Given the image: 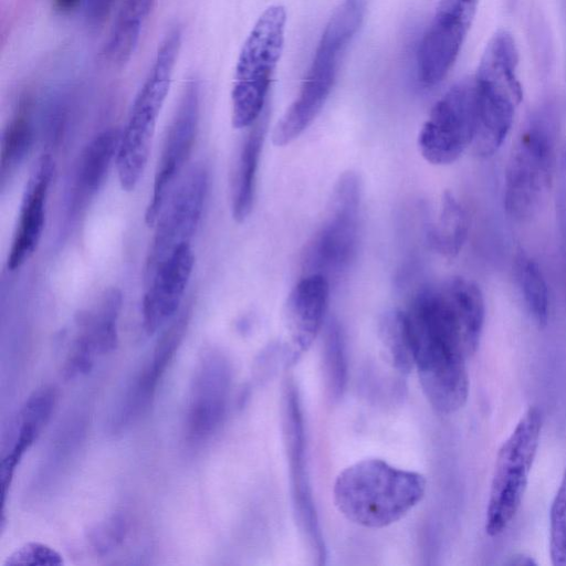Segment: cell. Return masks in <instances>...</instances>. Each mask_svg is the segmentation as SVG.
Returning <instances> with one entry per match:
<instances>
[{
    "label": "cell",
    "mask_w": 566,
    "mask_h": 566,
    "mask_svg": "<svg viewBox=\"0 0 566 566\" xmlns=\"http://www.w3.org/2000/svg\"><path fill=\"white\" fill-rule=\"evenodd\" d=\"M506 565H516V566H532L536 565V562L532 556L526 555L524 553L514 554L505 562Z\"/></svg>",
    "instance_id": "obj_34"
},
{
    "label": "cell",
    "mask_w": 566,
    "mask_h": 566,
    "mask_svg": "<svg viewBox=\"0 0 566 566\" xmlns=\"http://www.w3.org/2000/svg\"><path fill=\"white\" fill-rule=\"evenodd\" d=\"M361 201V184L354 171L342 174L334 185L321 227L303 256L305 274L328 280L347 270L355 258Z\"/></svg>",
    "instance_id": "obj_9"
},
{
    "label": "cell",
    "mask_w": 566,
    "mask_h": 566,
    "mask_svg": "<svg viewBox=\"0 0 566 566\" xmlns=\"http://www.w3.org/2000/svg\"><path fill=\"white\" fill-rule=\"evenodd\" d=\"M379 338L385 354L398 371L408 374L415 368L413 344L405 311L390 310L381 316Z\"/></svg>",
    "instance_id": "obj_26"
},
{
    "label": "cell",
    "mask_w": 566,
    "mask_h": 566,
    "mask_svg": "<svg viewBox=\"0 0 566 566\" xmlns=\"http://www.w3.org/2000/svg\"><path fill=\"white\" fill-rule=\"evenodd\" d=\"M286 23L284 7L266 8L240 51L231 92L235 128L252 126L263 114L272 75L280 60Z\"/></svg>",
    "instance_id": "obj_6"
},
{
    "label": "cell",
    "mask_w": 566,
    "mask_h": 566,
    "mask_svg": "<svg viewBox=\"0 0 566 566\" xmlns=\"http://www.w3.org/2000/svg\"><path fill=\"white\" fill-rule=\"evenodd\" d=\"M324 357L332 395H342L347 376L345 344L342 328L334 318L329 319L324 336Z\"/></svg>",
    "instance_id": "obj_29"
},
{
    "label": "cell",
    "mask_w": 566,
    "mask_h": 566,
    "mask_svg": "<svg viewBox=\"0 0 566 566\" xmlns=\"http://www.w3.org/2000/svg\"><path fill=\"white\" fill-rule=\"evenodd\" d=\"M209 184L202 164L192 166L167 200L156 223L145 265L146 281L155 269L180 244L190 243L201 219Z\"/></svg>",
    "instance_id": "obj_11"
},
{
    "label": "cell",
    "mask_w": 566,
    "mask_h": 566,
    "mask_svg": "<svg viewBox=\"0 0 566 566\" xmlns=\"http://www.w3.org/2000/svg\"><path fill=\"white\" fill-rule=\"evenodd\" d=\"M180 45V40L174 35L164 39L122 130L115 164L119 184L126 191L135 189L147 165Z\"/></svg>",
    "instance_id": "obj_7"
},
{
    "label": "cell",
    "mask_w": 566,
    "mask_h": 566,
    "mask_svg": "<svg viewBox=\"0 0 566 566\" xmlns=\"http://www.w3.org/2000/svg\"><path fill=\"white\" fill-rule=\"evenodd\" d=\"M368 0H342L329 18L296 98L276 123L272 140L291 144L316 118L335 84L340 61L360 29Z\"/></svg>",
    "instance_id": "obj_2"
},
{
    "label": "cell",
    "mask_w": 566,
    "mask_h": 566,
    "mask_svg": "<svg viewBox=\"0 0 566 566\" xmlns=\"http://www.w3.org/2000/svg\"><path fill=\"white\" fill-rule=\"evenodd\" d=\"M129 524L122 513H114L95 523L87 531V541L98 555H107L122 545L127 536Z\"/></svg>",
    "instance_id": "obj_31"
},
{
    "label": "cell",
    "mask_w": 566,
    "mask_h": 566,
    "mask_svg": "<svg viewBox=\"0 0 566 566\" xmlns=\"http://www.w3.org/2000/svg\"><path fill=\"white\" fill-rule=\"evenodd\" d=\"M554 161L553 116L541 111L530 118L507 160L503 203L510 218L524 222L538 213L552 186Z\"/></svg>",
    "instance_id": "obj_5"
},
{
    "label": "cell",
    "mask_w": 566,
    "mask_h": 566,
    "mask_svg": "<svg viewBox=\"0 0 566 566\" xmlns=\"http://www.w3.org/2000/svg\"><path fill=\"white\" fill-rule=\"evenodd\" d=\"M189 316V308H185L161 334L149 363L140 371L125 398L117 420L119 427L134 421L148 408L163 375L181 344Z\"/></svg>",
    "instance_id": "obj_20"
},
{
    "label": "cell",
    "mask_w": 566,
    "mask_h": 566,
    "mask_svg": "<svg viewBox=\"0 0 566 566\" xmlns=\"http://www.w3.org/2000/svg\"><path fill=\"white\" fill-rule=\"evenodd\" d=\"M516 274L530 315L538 327L546 326L549 318V293L541 266L532 258L521 255Z\"/></svg>",
    "instance_id": "obj_28"
},
{
    "label": "cell",
    "mask_w": 566,
    "mask_h": 566,
    "mask_svg": "<svg viewBox=\"0 0 566 566\" xmlns=\"http://www.w3.org/2000/svg\"><path fill=\"white\" fill-rule=\"evenodd\" d=\"M122 130L117 127L98 133L82 150L75 167L69 197V217L81 213L103 186L116 160Z\"/></svg>",
    "instance_id": "obj_21"
},
{
    "label": "cell",
    "mask_w": 566,
    "mask_h": 566,
    "mask_svg": "<svg viewBox=\"0 0 566 566\" xmlns=\"http://www.w3.org/2000/svg\"><path fill=\"white\" fill-rule=\"evenodd\" d=\"M86 18L91 23H101L111 11L114 0H84Z\"/></svg>",
    "instance_id": "obj_33"
},
{
    "label": "cell",
    "mask_w": 566,
    "mask_h": 566,
    "mask_svg": "<svg viewBox=\"0 0 566 566\" xmlns=\"http://www.w3.org/2000/svg\"><path fill=\"white\" fill-rule=\"evenodd\" d=\"M199 84L187 82L169 125L157 164L153 193L145 221L154 226L169 198L176 179L187 163L195 144L199 120Z\"/></svg>",
    "instance_id": "obj_13"
},
{
    "label": "cell",
    "mask_w": 566,
    "mask_h": 566,
    "mask_svg": "<svg viewBox=\"0 0 566 566\" xmlns=\"http://www.w3.org/2000/svg\"><path fill=\"white\" fill-rule=\"evenodd\" d=\"M53 172L54 161L49 154L42 155L31 170L7 259L10 271L21 268L33 255L40 243Z\"/></svg>",
    "instance_id": "obj_17"
},
{
    "label": "cell",
    "mask_w": 566,
    "mask_h": 566,
    "mask_svg": "<svg viewBox=\"0 0 566 566\" xmlns=\"http://www.w3.org/2000/svg\"><path fill=\"white\" fill-rule=\"evenodd\" d=\"M268 114L250 126L245 135L231 175V212L237 222H243L252 211L256 171L266 133Z\"/></svg>",
    "instance_id": "obj_23"
},
{
    "label": "cell",
    "mask_w": 566,
    "mask_h": 566,
    "mask_svg": "<svg viewBox=\"0 0 566 566\" xmlns=\"http://www.w3.org/2000/svg\"><path fill=\"white\" fill-rule=\"evenodd\" d=\"M475 109L473 81L458 82L441 96L430 111L419 136L421 156L432 165H449L473 145Z\"/></svg>",
    "instance_id": "obj_10"
},
{
    "label": "cell",
    "mask_w": 566,
    "mask_h": 566,
    "mask_svg": "<svg viewBox=\"0 0 566 566\" xmlns=\"http://www.w3.org/2000/svg\"><path fill=\"white\" fill-rule=\"evenodd\" d=\"M54 8L60 12L73 11L82 0H52Z\"/></svg>",
    "instance_id": "obj_35"
},
{
    "label": "cell",
    "mask_w": 566,
    "mask_h": 566,
    "mask_svg": "<svg viewBox=\"0 0 566 566\" xmlns=\"http://www.w3.org/2000/svg\"><path fill=\"white\" fill-rule=\"evenodd\" d=\"M155 1H124L105 44V55L111 62L124 64L130 59Z\"/></svg>",
    "instance_id": "obj_24"
},
{
    "label": "cell",
    "mask_w": 566,
    "mask_h": 566,
    "mask_svg": "<svg viewBox=\"0 0 566 566\" xmlns=\"http://www.w3.org/2000/svg\"><path fill=\"white\" fill-rule=\"evenodd\" d=\"M283 420L295 511L312 547L318 558H323L325 548L306 474L303 417L297 391L292 382L284 389Z\"/></svg>",
    "instance_id": "obj_15"
},
{
    "label": "cell",
    "mask_w": 566,
    "mask_h": 566,
    "mask_svg": "<svg viewBox=\"0 0 566 566\" xmlns=\"http://www.w3.org/2000/svg\"><path fill=\"white\" fill-rule=\"evenodd\" d=\"M411 332L453 348L468 358L479 347L485 316L480 287L452 277L422 289L405 311Z\"/></svg>",
    "instance_id": "obj_4"
},
{
    "label": "cell",
    "mask_w": 566,
    "mask_h": 566,
    "mask_svg": "<svg viewBox=\"0 0 566 566\" xmlns=\"http://www.w3.org/2000/svg\"><path fill=\"white\" fill-rule=\"evenodd\" d=\"M4 565L60 566L63 565V558L55 549L45 544L29 542L9 555Z\"/></svg>",
    "instance_id": "obj_32"
},
{
    "label": "cell",
    "mask_w": 566,
    "mask_h": 566,
    "mask_svg": "<svg viewBox=\"0 0 566 566\" xmlns=\"http://www.w3.org/2000/svg\"><path fill=\"white\" fill-rule=\"evenodd\" d=\"M426 490L427 480L421 473L366 458L339 472L333 497L337 510L352 523L382 528L407 515L421 502Z\"/></svg>",
    "instance_id": "obj_1"
},
{
    "label": "cell",
    "mask_w": 566,
    "mask_h": 566,
    "mask_svg": "<svg viewBox=\"0 0 566 566\" xmlns=\"http://www.w3.org/2000/svg\"><path fill=\"white\" fill-rule=\"evenodd\" d=\"M469 224L468 212L462 203L453 193L446 191L429 234L433 249L443 256H455L467 240Z\"/></svg>",
    "instance_id": "obj_25"
},
{
    "label": "cell",
    "mask_w": 566,
    "mask_h": 566,
    "mask_svg": "<svg viewBox=\"0 0 566 566\" xmlns=\"http://www.w3.org/2000/svg\"><path fill=\"white\" fill-rule=\"evenodd\" d=\"M122 302L120 291L112 287L104 292L94 307L77 314V334L69 352L72 358L84 365H93L97 355L115 349Z\"/></svg>",
    "instance_id": "obj_19"
},
{
    "label": "cell",
    "mask_w": 566,
    "mask_h": 566,
    "mask_svg": "<svg viewBox=\"0 0 566 566\" xmlns=\"http://www.w3.org/2000/svg\"><path fill=\"white\" fill-rule=\"evenodd\" d=\"M518 50L512 34L496 31L481 56L473 81L475 137L473 146L492 156L506 139L522 101L517 76Z\"/></svg>",
    "instance_id": "obj_3"
},
{
    "label": "cell",
    "mask_w": 566,
    "mask_h": 566,
    "mask_svg": "<svg viewBox=\"0 0 566 566\" xmlns=\"http://www.w3.org/2000/svg\"><path fill=\"white\" fill-rule=\"evenodd\" d=\"M195 264L190 243L177 247L146 281L142 315L147 334L156 333L177 315Z\"/></svg>",
    "instance_id": "obj_16"
},
{
    "label": "cell",
    "mask_w": 566,
    "mask_h": 566,
    "mask_svg": "<svg viewBox=\"0 0 566 566\" xmlns=\"http://www.w3.org/2000/svg\"><path fill=\"white\" fill-rule=\"evenodd\" d=\"M478 0H440L417 51V73L424 86L440 83L454 64L472 24Z\"/></svg>",
    "instance_id": "obj_12"
},
{
    "label": "cell",
    "mask_w": 566,
    "mask_h": 566,
    "mask_svg": "<svg viewBox=\"0 0 566 566\" xmlns=\"http://www.w3.org/2000/svg\"><path fill=\"white\" fill-rule=\"evenodd\" d=\"M329 297V280L318 273L305 274L291 290L283 319L293 349L306 350L319 333Z\"/></svg>",
    "instance_id": "obj_18"
},
{
    "label": "cell",
    "mask_w": 566,
    "mask_h": 566,
    "mask_svg": "<svg viewBox=\"0 0 566 566\" xmlns=\"http://www.w3.org/2000/svg\"><path fill=\"white\" fill-rule=\"evenodd\" d=\"M549 556L555 566H566V467L549 512Z\"/></svg>",
    "instance_id": "obj_30"
},
{
    "label": "cell",
    "mask_w": 566,
    "mask_h": 566,
    "mask_svg": "<svg viewBox=\"0 0 566 566\" xmlns=\"http://www.w3.org/2000/svg\"><path fill=\"white\" fill-rule=\"evenodd\" d=\"M55 398V389L45 386L34 391L19 411L13 443L1 461L0 478L3 502L18 464L48 423Z\"/></svg>",
    "instance_id": "obj_22"
},
{
    "label": "cell",
    "mask_w": 566,
    "mask_h": 566,
    "mask_svg": "<svg viewBox=\"0 0 566 566\" xmlns=\"http://www.w3.org/2000/svg\"><path fill=\"white\" fill-rule=\"evenodd\" d=\"M542 427L541 410L527 408L497 451L485 511L484 528L491 537L506 530L522 504Z\"/></svg>",
    "instance_id": "obj_8"
},
{
    "label": "cell",
    "mask_w": 566,
    "mask_h": 566,
    "mask_svg": "<svg viewBox=\"0 0 566 566\" xmlns=\"http://www.w3.org/2000/svg\"><path fill=\"white\" fill-rule=\"evenodd\" d=\"M34 138V128L29 108L22 105L6 127L0 150L1 181L6 182L15 172L28 155Z\"/></svg>",
    "instance_id": "obj_27"
},
{
    "label": "cell",
    "mask_w": 566,
    "mask_h": 566,
    "mask_svg": "<svg viewBox=\"0 0 566 566\" xmlns=\"http://www.w3.org/2000/svg\"><path fill=\"white\" fill-rule=\"evenodd\" d=\"M231 385L228 360L217 350L205 352L193 373L186 417L190 443L208 440L223 421Z\"/></svg>",
    "instance_id": "obj_14"
}]
</instances>
